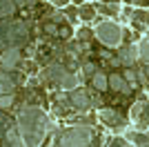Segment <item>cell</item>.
<instances>
[{
	"instance_id": "836d02e7",
	"label": "cell",
	"mask_w": 149,
	"mask_h": 147,
	"mask_svg": "<svg viewBox=\"0 0 149 147\" xmlns=\"http://www.w3.org/2000/svg\"><path fill=\"white\" fill-rule=\"evenodd\" d=\"M74 2H82V0H74Z\"/></svg>"
},
{
	"instance_id": "d4e9b609",
	"label": "cell",
	"mask_w": 149,
	"mask_h": 147,
	"mask_svg": "<svg viewBox=\"0 0 149 147\" xmlns=\"http://www.w3.org/2000/svg\"><path fill=\"white\" fill-rule=\"evenodd\" d=\"M45 31H47V34H51V36H58V29L54 27V22H47V24H45Z\"/></svg>"
},
{
	"instance_id": "484cf974",
	"label": "cell",
	"mask_w": 149,
	"mask_h": 147,
	"mask_svg": "<svg viewBox=\"0 0 149 147\" xmlns=\"http://www.w3.org/2000/svg\"><path fill=\"white\" fill-rule=\"evenodd\" d=\"M100 9H102V11H107V13H116V11H118V7H116V5H102Z\"/></svg>"
},
{
	"instance_id": "f546056e",
	"label": "cell",
	"mask_w": 149,
	"mask_h": 147,
	"mask_svg": "<svg viewBox=\"0 0 149 147\" xmlns=\"http://www.w3.org/2000/svg\"><path fill=\"white\" fill-rule=\"evenodd\" d=\"M58 36H62V38L71 36V29H67V27H65V29H60V31H58Z\"/></svg>"
},
{
	"instance_id": "f1b7e54d",
	"label": "cell",
	"mask_w": 149,
	"mask_h": 147,
	"mask_svg": "<svg viewBox=\"0 0 149 147\" xmlns=\"http://www.w3.org/2000/svg\"><path fill=\"white\" fill-rule=\"evenodd\" d=\"M29 2H33V0H13L16 7H25V5H29Z\"/></svg>"
},
{
	"instance_id": "52a82bcc",
	"label": "cell",
	"mask_w": 149,
	"mask_h": 147,
	"mask_svg": "<svg viewBox=\"0 0 149 147\" xmlns=\"http://www.w3.org/2000/svg\"><path fill=\"white\" fill-rule=\"evenodd\" d=\"M107 87H111L113 92H123V94L131 92V87L125 83V78L120 74H109V76H107Z\"/></svg>"
},
{
	"instance_id": "ac0fdd59",
	"label": "cell",
	"mask_w": 149,
	"mask_h": 147,
	"mask_svg": "<svg viewBox=\"0 0 149 147\" xmlns=\"http://www.w3.org/2000/svg\"><path fill=\"white\" fill-rule=\"evenodd\" d=\"M134 24H136L138 29H145V24H147V11H136L134 13Z\"/></svg>"
},
{
	"instance_id": "ba28073f",
	"label": "cell",
	"mask_w": 149,
	"mask_h": 147,
	"mask_svg": "<svg viewBox=\"0 0 149 147\" xmlns=\"http://www.w3.org/2000/svg\"><path fill=\"white\" fill-rule=\"evenodd\" d=\"M71 103H74L76 109H89L91 107V100H89L87 92H82V89H71Z\"/></svg>"
},
{
	"instance_id": "8992f818",
	"label": "cell",
	"mask_w": 149,
	"mask_h": 147,
	"mask_svg": "<svg viewBox=\"0 0 149 147\" xmlns=\"http://www.w3.org/2000/svg\"><path fill=\"white\" fill-rule=\"evenodd\" d=\"M67 71H69V69L62 67V65H49V67L45 69V80L60 85L62 80H65V76H67Z\"/></svg>"
},
{
	"instance_id": "4316f807",
	"label": "cell",
	"mask_w": 149,
	"mask_h": 147,
	"mask_svg": "<svg viewBox=\"0 0 149 147\" xmlns=\"http://www.w3.org/2000/svg\"><path fill=\"white\" fill-rule=\"evenodd\" d=\"M51 20H54V22H65V20H67V18H65V13L56 11V13H54V16H51Z\"/></svg>"
},
{
	"instance_id": "277c9868",
	"label": "cell",
	"mask_w": 149,
	"mask_h": 147,
	"mask_svg": "<svg viewBox=\"0 0 149 147\" xmlns=\"http://www.w3.org/2000/svg\"><path fill=\"white\" fill-rule=\"evenodd\" d=\"M96 38L107 47H118L123 40V31L116 22H100L96 27Z\"/></svg>"
},
{
	"instance_id": "4fadbf2b",
	"label": "cell",
	"mask_w": 149,
	"mask_h": 147,
	"mask_svg": "<svg viewBox=\"0 0 149 147\" xmlns=\"http://www.w3.org/2000/svg\"><path fill=\"white\" fill-rule=\"evenodd\" d=\"M60 87H62V89H69V92L76 89V87H78V76L71 74V71H67V76H65V80L60 83Z\"/></svg>"
},
{
	"instance_id": "ffe728a7",
	"label": "cell",
	"mask_w": 149,
	"mask_h": 147,
	"mask_svg": "<svg viewBox=\"0 0 149 147\" xmlns=\"http://www.w3.org/2000/svg\"><path fill=\"white\" fill-rule=\"evenodd\" d=\"M80 18L82 20H87V22H89V20H93V18H96V11H93V7H80Z\"/></svg>"
},
{
	"instance_id": "6da1fadb",
	"label": "cell",
	"mask_w": 149,
	"mask_h": 147,
	"mask_svg": "<svg viewBox=\"0 0 149 147\" xmlns=\"http://www.w3.org/2000/svg\"><path fill=\"white\" fill-rule=\"evenodd\" d=\"M18 129L22 134V138H25L27 147H40L45 136H47V132H49V120H47L42 109L25 107L18 114Z\"/></svg>"
},
{
	"instance_id": "d590c367",
	"label": "cell",
	"mask_w": 149,
	"mask_h": 147,
	"mask_svg": "<svg viewBox=\"0 0 149 147\" xmlns=\"http://www.w3.org/2000/svg\"><path fill=\"white\" fill-rule=\"evenodd\" d=\"M140 147H147V145H140Z\"/></svg>"
},
{
	"instance_id": "3957f363",
	"label": "cell",
	"mask_w": 149,
	"mask_h": 147,
	"mask_svg": "<svg viewBox=\"0 0 149 147\" xmlns=\"http://www.w3.org/2000/svg\"><path fill=\"white\" fill-rule=\"evenodd\" d=\"M91 145V132L89 127H71L60 136L58 147H89Z\"/></svg>"
},
{
	"instance_id": "5bb4252c",
	"label": "cell",
	"mask_w": 149,
	"mask_h": 147,
	"mask_svg": "<svg viewBox=\"0 0 149 147\" xmlns=\"http://www.w3.org/2000/svg\"><path fill=\"white\" fill-rule=\"evenodd\" d=\"M143 116V120L145 118H147V103H136L134 105V109H131V118H134V120H138V118Z\"/></svg>"
},
{
	"instance_id": "9a60e30c",
	"label": "cell",
	"mask_w": 149,
	"mask_h": 147,
	"mask_svg": "<svg viewBox=\"0 0 149 147\" xmlns=\"http://www.w3.org/2000/svg\"><path fill=\"white\" fill-rule=\"evenodd\" d=\"M16 11V5H13V0H0V18H5V16H11Z\"/></svg>"
},
{
	"instance_id": "1f68e13d",
	"label": "cell",
	"mask_w": 149,
	"mask_h": 147,
	"mask_svg": "<svg viewBox=\"0 0 149 147\" xmlns=\"http://www.w3.org/2000/svg\"><path fill=\"white\" fill-rule=\"evenodd\" d=\"M109 62H111L113 67H118V65H120V60H118V58H109Z\"/></svg>"
},
{
	"instance_id": "7a4b0ae2",
	"label": "cell",
	"mask_w": 149,
	"mask_h": 147,
	"mask_svg": "<svg viewBox=\"0 0 149 147\" xmlns=\"http://www.w3.org/2000/svg\"><path fill=\"white\" fill-rule=\"evenodd\" d=\"M0 34L5 38V45L9 47H22V45L29 40V31H27V24L20 22V20H7V22L0 24Z\"/></svg>"
},
{
	"instance_id": "83f0119b",
	"label": "cell",
	"mask_w": 149,
	"mask_h": 147,
	"mask_svg": "<svg viewBox=\"0 0 149 147\" xmlns=\"http://www.w3.org/2000/svg\"><path fill=\"white\" fill-rule=\"evenodd\" d=\"M78 40H82V43L89 40V29H80V31H78Z\"/></svg>"
},
{
	"instance_id": "603a6c76",
	"label": "cell",
	"mask_w": 149,
	"mask_h": 147,
	"mask_svg": "<svg viewBox=\"0 0 149 147\" xmlns=\"http://www.w3.org/2000/svg\"><path fill=\"white\" fill-rule=\"evenodd\" d=\"M136 78L143 83V85H147V65L143 67V71H136Z\"/></svg>"
},
{
	"instance_id": "d6986e66",
	"label": "cell",
	"mask_w": 149,
	"mask_h": 147,
	"mask_svg": "<svg viewBox=\"0 0 149 147\" xmlns=\"http://www.w3.org/2000/svg\"><path fill=\"white\" fill-rule=\"evenodd\" d=\"M13 94H0V109H9L13 105Z\"/></svg>"
},
{
	"instance_id": "30bf717a",
	"label": "cell",
	"mask_w": 149,
	"mask_h": 147,
	"mask_svg": "<svg viewBox=\"0 0 149 147\" xmlns=\"http://www.w3.org/2000/svg\"><path fill=\"white\" fill-rule=\"evenodd\" d=\"M13 87H16L13 78L7 71H0V94H13Z\"/></svg>"
},
{
	"instance_id": "9c48e42d",
	"label": "cell",
	"mask_w": 149,
	"mask_h": 147,
	"mask_svg": "<svg viewBox=\"0 0 149 147\" xmlns=\"http://www.w3.org/2000/svg\"><path fill=\"white\" fill-rule=\"evenodd\" d=\"M118 60H120V65H125V67H131V65H134V62L138 60L136 47H131V45L123 47V49L118 51Z\"/></svg>"
},
{
	"instance_id": "7402d4cb",
	"label": "cell",
	"mask_w": 149,
	"mask_h": 147,
	"mask_svg": "<svg viewBox=\"0 0 149 147\" xmlns=\"http://www.w3.org/2000/svg\"><path fill=\"white\" fill-rule=\"evenodd\" d=\"M125 80H129L131 87H136V71H134V69H127V71H125Z\"/></svg>"
},
{
	"instance_id": "7c38bea8",
	"label": "cell",
	"mask_w": 149,
	"mask_h": 147,
	"mask_svg": "<svg viewBox=\"0 0 149 147\" xmlns=\"http://www.w3.org/2000/svg\"><path fill=\"white\" fill-rule=\"evenodd\" d=\"M91 83H93V87H96V89H98V92H105L107 89V76L102 71H96L91 76Z\"/></svg>"
},
{
	"instance_id": "5b68a950",
	"label": "cell",
	"mask_w": 149,
	"mask_h": 147,
	"mask_svg": "<svg viewBox=\"0 0 149 147\" xmlns=\"http://www.w3.org/2000/svg\"><path fill=\"white\" fill-rule=\"evenodd\" d=\"M0 65L5 71H13L20 65V49L18 47H7L0 51Z\"/></svg>"
},
{
	"instance_id": "e575fe53",
	"label": "cell",
	"mask_w": 149,
	"mask_h": 147,
	"mask_svg": "<svg viewBox=\"0 0 149 147\" xmlns=\"http://www.w3.org/2000/svg\"><path fill=\"white\" fill-rule=\"evenodd\" d=\"M0 123H2V114H0Z\"/></svg>"
},
{
	"instance_id": "e0dca14e",
	"label": "cell",
	"mask_w": 149,
	"mask_h": 147,
	"mask_svg": "<svg viewBox=\"0 0 149 147\" xmlns=\"http://www.w3.org/2000/svg\"><path fill=\"white\" fill-rule=\"evenodd\" d=\"M127 138H129V141H134L138 147H140V145H147V134H145V132H143V134H140V132H129V134H127Z\"/></svg>"
},
{
	"instance_id": "8fae6325",
	"label": "cell",
	"mask_w": 149,
	"mask_h": 147,
	"mask_svg": "<svg viewBox=\"0 0 149 147\" xmlns=\"http://www.w3.org/2000/svg\"><path fill=\"white\" fill-rule=\"evenodd\" d=\"M100 118L105 123H109V125H123V116L113 109H100Z\"/></svg>"
},
{
	"instance_id": "cb8c5ba5",
	"label": "cell",
	"mask_w": 149,
	"mask_h": 147,
	"mask_svg": "<svg viewBox=\"0 0 149 147\" xmlns=\"http://www.w3.org/2000/svg\"><path fill=\"white\" fill-rule=\"evenodd\" d=\"M85 74H87V76H93V74L98 71V69H96V65H93V62H85Z\"/></svg>"
},
{
	"instance_id": "2e32d148",
	"label": "cell",
	"mask_w": 149,
	"mask_h": 147,
	"mask_svg": "<svg viewBox=\"0 0 149 147\" xmlns=\"http://www.w3.org/2000/svg\"><path fill=\"white\" fill-rule=\"evenodd\" d=\"M147 51H149V43H147V38H143L140 40V49H136L138 60H143V65H147Z\"/></svg>"
},
{
	"instance_id": "4dcf8cb0",
	"label": "cell",
	"mask_w": 149,
	"mask_h": 147,
	"mask_svg": "<svg viewBox=\"0 0 149 147\" xmlns=\"http://www.w3.org/2000/svg\"><path fill=\"white\" fill-rule=\"evenodd\" d=\"M9 147H25V145H22V143H20V138H18V141H13V143H9Z\"/></svg>"
},
{
	"instance_id": "44dd1931",
	"label": "cell",
	"mask_w": 149,
	"mask_h": 147,
	"mask_svg": "<svg viewBox=\"0 0 149 147\" xmlns=\"http://www.w3.org/2000/svg\"><path fill=\"white\" fill-rule=\"evenodd\" d=\"M5 138H7V143H13V141H18V132H16V127H9V129H7Z\"/></svg>"
},
{
	"instance_id": "d6a6232c",
	"label": "cell",
	"mask_w": 149,
	"mask_h": 147,
	"mask_svg": "<svg viewBox=\"0 0 149 147\" xmlns=\"http://www.w3.org/2000/svg\"><path fill=\"white\" fill-rule=\"evenodd\" d=\"M5 49V38H2V34H0V51Z\"/></svg>"
}]
</instances>
